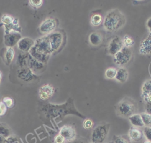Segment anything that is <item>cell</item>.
I'll return each mask as SVG.
<instances>
[{
	"instance_id": "6",
	"label": "cell",
	"mask_w": 151,
	"mask_h": 143,
	"mask_svg": "<svg viewBox=\"0 0 151 143\" xmlns=\"http://www.w3.org/2000/svg\"><path fill=\"white\" fill-rule=\"evenodd\" d=\"M59 134L64 138L65 141L70 142L76 139V131L73 126L65 125L60 128Z\"/></svg>"
},
{
	"instance_id": "25",
	"label": "cell",
	"mask_w": 151,
	"mask_h": 143,
	"mask_svg": "<svg viewBox=\"0 0 151 143\" xmlns=\"http://www.w3.org/2000/svg\"><path fill=\"white\" fill-rule=\"evenodd\" d=\"M143 133L147 141L151 142V127H145Z\"/></svg>"
},
{
	"instance_id": "15",
	"label": "cell",
	"mask_w": 151,
	"mask_h": 143,
	"mask_svg": "<svg viewBox=\"0 0 151 143\" xmlns=\"http://www.w3.org/2000/svg\"><path fill=\"white\" fill-rule=\"evenodd\" d=\"M0 135L2 136L5 139L11 135L10 128L6 124H0Z\"/></svg>"
},
{
	"instance_id": "13",
	"label": "cell",
	"mask_w": 151,
	"mask_h": 143,
	"mask_svg": "<svg viewBox=\"0 0 151 143\" xmlns=\"http://www.w3.org/2000/svg\"><path fill=\"white\" fill-rule=\"evenodd\" d=\"M129 77V72L124 67H120L118 70H117L116 75L115 77L116 79L121 83L125 82Z\"/></svg>"
},
{
	"instance_id": "33",
	"label": "cell",
	"mask_w": 151,
	"mask_h": 143,
	"mask_svg": "<svg viewBox=\"0 0 151 143\" xmlns=\"http://www.w3.org/2000/svg\"><path fill=\"white\" fill-rule=\"evenodd\" d=\"M145 109L146 112L151 115V102L145 103Z\"/></svg>"
},
{
	"instance_id": "36",
	"label": "cell",
	"mask_w": 151,
	"mask_h": 143,
	"mask_svg": "<svg viewBox=\"0 0 151 143\" xmlns=\"http://www.w3.org/2000/svg\"><path fill=\"white\" fill-rule=\"evenodd\" d=\"M6 142V139L2 136L0 135V143H5Z\"/></svg>"
},
{
	"instance_id": "38",
	"label": "cell",
	"mask_w": 151,
	"mask_h": 143,
	"mask_svg": "<svg viewBox=\"0 0 151 143\" xmlns=\"http://www.w3.org/2000/svg\"><path fill=\"white\" fill-rule=\"evenodd\" d=\"M143 143H151V142H150V141H146L144 142Z\"/></svg>"
},
{
	"instance_id": "17",
	"label": "cell",
	"mask_w": 151,
	"mask_h": 143,
	"mask_svg": "<svg viewBox=\"0 0 151 143\" xmlns=\"http://www.w3.org/2000/svg\"><path fill=\"white\" fill-rule=\"evenodd\" d=\"M103 22V18L101 15L99 14H94L90 18V23L94 26H97L100 25Z\"/></svg>"
},
{
	"instance_id": "8",
	"label": "cell",
	"mask_w": 151,
	"mask_h": 143,
	"mask_svg": "<svg viewBox=\"0 0 151 143\" xmlns=\"http://www.w3.org/2000/svg\"><path fill=\"white\" fill-rule=\"evenodd\" d=\"M139 53L145 55H151V32L148 36L140 42Z\"/></svg>"
},
{
	"instance_id": "32",
	"label": "cell",
	"mask_w": 151,
	"mask_h": 143,
	"mask_svg": "<svg viewBox=\"0 0 151 143\" xmlns=\"http://www.w3.org/2000/svg\"><path fill=\"white\" fill-rule=\"evenodd\" d=\"M6 110V107L3 102H0V116L4 115Z\"/></svg>"
},
{
	"instance_id": "7",
	"label": "cell",
	"mask_w": 151,
	"mask_h": 143,
	"mask_svg": "<svg viewBox=\"0 0 151 143\" xmlns=\"http://www.w3.org/2000/svg\"><path fill=\"white\" fill-rule=\"evenodd\" d=\"M63 40V35L60 32L52 33L49 37L51 51H56L61 46Z\"/></svg>"
},
{
	"instance_id": "41",
	"label": "cell",
	"mask_w": 151,
	"mask_h": 143,
	"mask_svg": "<svg viewBox=\"0 0 151 143\" xmlns=\"http://www.w3.org/2000/svg\"><path fill=\"white\" fill-rule=\"evenodd\" d=\"M109 143H113V142H109Z\"/></svg>"
},
{
	"instance_id": "35",
	"label": "cell",
	"mask_w": 151,
	"mask_h": 143,
	"mask_svg": "<svg viewBox=\"0 0 151 143\" xmlns=\"http://www.w3.org/2000/svg\"><path fill=\"white\" fill-rule=\"evenodd\" d=\"M146 26L147 29L151 32V17H150L146 21Z\"/></svg>"
},
{
	"instance_id": "20",
	"label": "cell",
	"mask_w": 151,
	"mask_h": 143,
	"mask_svg": "<svg viewBox=\"0 0 151 143\" xmlns=\"http://www.w3.org/2000/svg\"><path fill=\"white\" fill-rule=\"evenodd\" d=\"M116 73L117 69L115 68H109L105 71V77L107 79H114L115 78Z\"/></svg>"
},
{
	"instance_id": "4",
	"label": "cell",
	"mask_w": 151,
	"mask_h": 143,
	"mask_svg": "<svg viewBox=\"0 0 151 143\" xmlns=\"http://www.w3.org/2000/svg\"><path fill=\"white\" fill-rule=\"evenodd\" d=\"M114 56L113 62L118 66H122L127 64L132 56V52L130 48L123 46Z\"/></svg>"
},
{
	"instance_id": "29",
	"label": "cell",
	"mask_w": 151,
	"mask_h": 143,
	"mask_svg": "<svg viewBox=\"0 0 151 143\" xmlns=\"http://www.w3.org/2000/svg\"><path fill=\"white\" fill-rule=\"evenodd\" d=\"M6 141L7 143H19L18 138L11 135L6 139Z\"/></svg>"
},
{
	"instance_id": "18",
	"label": "cell",
	"mask_w": 151,
	"mask_h": 143,
	"mask_svg": "<svg viewBox=\"0 0 151 143\" xmlns=\"http://www.w3.org/2000/svg\"><path fill=\"white\" fill-rule=\"evenodd\" d=\"M140 115L144 125L147 127H151V115L147 112H142Z\"/></svg>"
},
{
	"instance_id": "24",
	"label": "cell",
	"mask_w": 151,
	"mask_h": 143,
	"mask_svg": "<svg viewBox=\"0 0 151 143\" xmlns=\"http://www.w3.org/2000/svg\"><path fill=\"white\" fill-rule=\"evenodd\" d=\"M83 127L86 129H91L93 127L94 125V122L93 121L90 119V118H86L83 124Z\"/></svg>"
},
{
	"instance_id": "11",
	"label": "cell",
	"mask_w": 151,
	"mask_h": 143,
	"mask_svg": "<svg viewBox=\"0 0 151 143\" xmlns=\"http://www.w3.org/2000/svg\"><path fill=\"white\" fill-rule=\"evenodd\" d=\"M129 138L130 140L137 142L140 141L143 137V133L139 128L133 126L131 127L129 131Z\"/></svg>"
},
{
	"instance_id": "2",
	"label": "cell",
	"mask_w": 151,
	"mask_h": 143,
	"mask_svg": "<svg viewBox=\"0 0 151 143\" xmlns=\"http://www.w3.org/2000/svg\"><path fill=\"white\" fill-rule=\"evenodd\" d=\"M137 104L133 99L125 97L122 98L115 106L117 115L123 118H129L137 111Z\"/></svg>"
},
{
	"instance_id": "39",
	"label": "cell",
	"mask_w": 151,
	"mask_h": 143,
	"mask_svg": "<svg viewBox=\"0 0 151 143\" xmlns=\"http://www.w3.org/2000/svg\"><path fill=\"white\" fill-rule=\"evenodd\" d=\"M5 143H7V142H6H6H5Z\"/></svg>"
},
{
	"instance_id": "10",
	"label": "cell",
	"mask_w": 151,
	"mask_h": 143,
	"mask_svg": "<svg viewBox=\"0 0 151 143\" xmlns=\"http://www.w3.org/2000/svg\"><path fill=\"white\" fill-rule=\"evenodd\" d=\"M54 89L50 84H46L42 86L39 90V95L41 99L45 100L50 98L54 94Z\"/></svg>"
},
{
	"instance_id": "1",
	"label": "cell",
	"mask_w": 151,
	"mask_h": 143,
	"mask_svg": "<svg viewBox=\"0 0 151 143\" xmlns=\"http://www.w3.org/2000/svg\"><path fill=\"white\" fill-rule=\"evenodd\" d=\"M103 24L107 32H116L125 25L126 17L118 9H111L106 15Z\"/></svg>"
},
{
	"instance_id": "3",
	"label": "cell",
	"mask_w": 151,
	"mask_h": 143,
	"mask_svg": "<svg viewBox=\"0 0 151 143\" xmlns=\"http://www.w3.org/2000/svg\"><path fill=\"white\" fill-rule=\"evenodd\" d=\"M110 127V124L103 123L94 128L91 133L92 142L103 143L107 136Z\"/></svg>"
},
{
	"instance_id": "9",
	"label": "cell",
	"mask_w": 151,
	"mask_h": 143,
	"mask_svg": "<svg viewBox=\"0 0 151 143\" xmlns=\"http://www.w3.org/2000/svg\"><path fill=\"white\" fill-rule=\"evenodd\" d=\"M56 25V21L54 19L50 18L46 19L41 24L40 29L42 33L48 34L55 29Z\"/></svg>"
},
{
	"instance_id": "21",
	"label": "cell",
	"mask_w": 151,
	"mask_h": 143,
	"mask_svg": "<svg viewBox=\"0 0 151 143\" xmlns=\"http://www.w3.org/2000/svg\"><path fill=\"white\" fill-rule=\"evenodd\" d=\"M20 43H22V44H24L25 45L21 46V47H19L22 50H24V51H27L29 49L30 46L33 44V42L31 41V39H28V38H24L23 39H22L20 42Z\"/></svg>"
},
{
	"instance_id": "40",
	"label": "cell",
	"mask_w": 151,
	"mask_h": 143,
	"mask_svg": "<svg viewBox=\"0 0 151 143\" xmlns=\"http://www.w3.org/2000/svg\"><path fill=\"white\" fill-rule=\"evenodd\" d=\"M91 143H96V142H91Z\"/></svg>"
},
{
	"instance_id": "12",
	"label": "cell",
	"mask_w": 151,
	"mask_h": 143,
	"mask_svg": "<svg viewBox=\"0 0 151 143\" xmlns=\"http://www.w3.org/2000/svg\"><path fill=\"white\" fill-rule=\"evenodd\" d=\"M103 35L99 32H91L88 36V41L93 46H98L103 42Z\"/></svg>"
},
{
	"instance_id": "28",
	"label": "cell",
	"mask_w": 151,
	"mask_h": 143,
	"mask_svg": "<svg viewBox=\"0 0 151 143\" xmlns=\"http://www.w3.org/2000/svg\"><path fill=\"white\" fill-rule=\"evenodd\" d=\"M65 141L64 138L59 134L57 135L54 138V143H65Z\"/></svg>"
},
{
	"instance_id": "37",
	"label": "cell",
	"mask_w": 151,
	"mask_h": 143,
	"mask_svg": "<svg viewBox=\"0 0 151 143\" xmlns=\"http://www.w3.org/2000/svg\"><path fill=\"white\" fill-rule=\"evenodd\" d=\"M1 78H2V74H1V72H0V82L1 81Z\"/></svg>"
},
{
	"instance_id": "14",
	"label": "cell",
	"mask_w": 151,
	"mask_h": 143,
	"mask_svg": "<svg viewBox=\"0 0 151 143\" xmlns=\"http://www.w3.org/2000/svg\"><path fill=\"white\" fill-rule=\"evenodd\" d=\"M128 118L131 124L134 127H143L145 126L140 114H134Z\"/></svg>"
},
{
	"instance_id": "23",
	"label": "cell",
	"mask_w": 151,
	"mask_h": 143,
	"mask_svg": "<svg viewBox=\"0 0 151 143\" xmlns=\"http://www.w3.org/2000/svg\"><path fill=\"white\" fill-rule=\"evenodd\" d=\"M6 61L8 62V63H10L14 56V49L12 48H9L7 51H6Z\"/></svg>"
},
{
	"instance_id": "26",
	"label": "cell",
	"mask_w": 151,
	"mask_h": 143,
	"mask_svg": "<svg viewBox=\"0 0 151 143\" xmlns=\"http://www.w3.org/2000/svg\"><path fill=\"white\" fill-rule=\"evenodd\" d=\"M3 102L6 105V107H12L14 105V101L13 99L10 97H5L3 98Z\"/></svg>"
},
{
	"instance_id": "34",
	"label": "cell",
	"mask_w": 151,
	"mask_h": 143,
	"mask_svg": "<svg viewBox=\"0 0 151 143\" xmlns=\"http://www.w3.org/2000/svg\"><path fill=\"white\" fill-rule=\"evenodd\" d=\"M66 143H87L86 141L81 139H75L71 141L67 142Z\"/></svg>"
},
{
	"instance_id": "30",
	"label": "cell",
	"mask_w": 151,
	"mask_h": 143,
	"mask_svg": "<svg viewBox=\"0 0 151 143\" xmlns=\"http://www.w3.org/2000/svg\"><path fill=\"white\" fill-rule=\"evenodd\" d=\"M29 3L30 4L35 7H39L42 4V1L41 0H37V1H35V0H30L29 1Z\"/></svg>"
},
{
	"instance_id": "27",
	"label": "cell",
	"mask_w": 151,
	"mask_h": 143,
	"mask_svg": "<svg viewBox=\"0 0 151 143\" xmlns=\"http://www.w3.org/2000/svg\"><path fill=\"white\" fill-rule=\"evenodd\" d=\"M13 21V18L8 15H4L2 18V21L5 24H9Z\"/></svg>"
},
{
	"instance_id": "22",
	"label": "cell",
	"mask_w": 151,
	"mask_h": 143,
	"mask_svg": "<svg viewBox=\"0 0 151 143\" xmlns=\"http://www.w3.org/2000/svg\"><path fill=\"white\" fill-rule=\"evenodd\" d=\"M113 143H131L129 138L127 139L122 136H114Z\"/></svg>"
},
{
	"instance_id": "31",
	"label": "cell",
	"mask_w": 151,
	"mask_h": 143,
	"mask_svg": "<svg viewBox=\"0 0 151 143\" xmlns=\"http://www.w3.org/2000/svg\"><path fill=\"white\" fill-rule=\"evenodd\" d=\"M141 97L145 103L151 102V94H141Z\"/></svg>"
},
{
	"instance_id": "16",
	"label": "cell",
	"mask_w": 151,
	"mask_h": 143,
	"mask_svg": "<svg viewBox=\"0 0 151 143\" xmlns=\"http://www.w3.org/2000/svg\"><path fill=\"white\" fill-rule=\"evenodd\" d=\"M141 94H151V79L146 80L142 86L141 89Z\"/></svg>"
},
{
	"instance_id": "5",
	"label": "cell",
	"mask_w": 151,
	"mask_h": 143,
	"mask_svg": "<svg viewBox=\"0 0 151 143\" xmlns=\"http://www.w3.org/2000/svg\"><path fill=\"white\" fill-rule=\"evenodd\" d=\"M124 46L122 39L119 36H116L115 37L111 39L108 44L107 46V52L111 55L114 56L119 51H120L122 48Z\"/></svg>"
},
{
	"instance_id": "19",
	"label": "cell",
	"mask_w": 151,
	"mask_h": 143,
	"mask_svg": "<svg viewBox=\"0 0 151 143\" xmlns=\"http://www.w3.org/2000/svg\"><path fill=\"white\" fill-rule=\"evenodd\" d=\"M123 44L124 46L127 48H130L134 44V39L129 35H126L124 36L123 38Z\"/></svg>"
}]
</instances>
